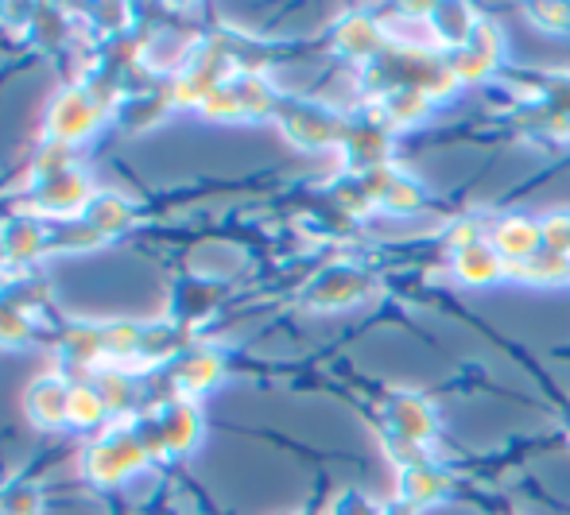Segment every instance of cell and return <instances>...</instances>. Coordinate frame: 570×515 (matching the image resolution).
Wrapping results in <instances>:
<instances>
[{"mask_svg":"<svg viewBox=\"0 0 570 515\" xmlns=\"http://www.w3.org/2000/svg\"><path fill=\"white\" fill-rule=\"evenodd\" d=\"M132 465H140V446H136L128 434H114V438L94 449V473H98L101 481H117L120 473L132 469Z\"/></svg>","mask_w":570,"mask_h":515,"instance_id":"obj_2","label":"cell"},{"mask_svg":"<svg viewBox=\"0 0 570 515\" xmlns=\"http://www.w3.org/2000/svg\"><path fill=\"white\" fill-rule=\"evenodd\" d=\"M94 120H98L94 101L86 98V93H67V98L59 101V112L51 117V128H55V136H59V143H70L90 132Z\"/></svg>","mask_w":570,"mask_h":515,"instance_id":"obj_1","label":"cell"},{"mask_svg":"<svg viewBox=\"0 0 570 515\" xmlns=\"http://www.w3.org/2000/svg\"><path fill=\"white\" fill-rule=\"evenodd\" d=\"M396 515H407V508H396Z\"/></svg>","mask_w":570,"mask_h":515,"instance_id":"obj_5","label":"cell"},{"mask_svg":"<svg viewBox=\"0 0 570 515\" xmlns=\"http://www.w3.org/2000/svg\"><path fill=\"white\" fill-rule=\"evenodd\" d=\"M540 245H543V229L532 221H509L497 232V248H501L509 260H532Z\"/></svg>","mask_w":570,"mask_h":515,"instance_id":"obj_3","label":"cell"},{"mask_svg":"<svg viewBox=\"0 0 570 515\" xmlns=\"http://www.w3.org/2000/svg\"><path fill=\"white\" fill-rule=\"evenodd\" d=\"M458 271H462L465 284H489V279L501 276V260H497L489 248L470 245V248L458 252Z\"/></svg>","mask_w":570,"mask_h":515,"instance_id":"obj_4","label":"cell"}]
</instances>
